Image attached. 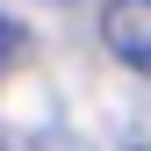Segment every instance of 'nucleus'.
<instances>
[{"label": "nucleus", "instance_id": "1", "mask_svg": "<svg viewBox=\"0 0 151 151\" xmlns=\"http://www.w3.org/2000/svg\"><path fill=\"white\" fill-rule=\"evenodd\" d=\"M101 36H108V50L129 72H151V0H108Z\"/></svg>", "mask_w": 151, "mask_h": 151}, {"label": "nucleus", "instance_id": "2", "mask_svg": "<svg viewBox=\"0 0 151 151\" xmlns=\"http://www.w3.org/2000/svg\"><path fill=\"white\" fill-rule=\"evenodd\" d=\"M14 50H22V29H14V22H7V14H0V65H7V58H14Z\"/></svg>", "mask_w": 151, "mask_h": 151}]
</instances>
